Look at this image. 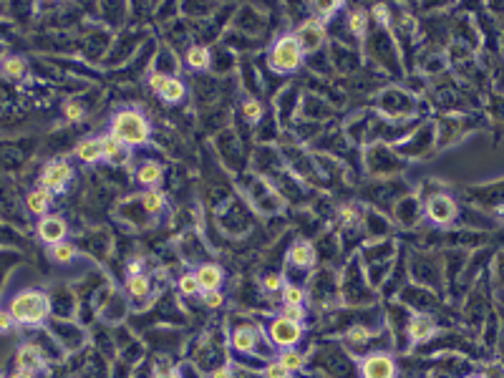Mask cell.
I'll use <instances>...</instances> for the list:
<instances>
[{"mask_svg":"<svg viewBox=\"0 0 504 378\" xmlns=\"http://www.w3.org/2000/svg\"><path fill=\"white\" fill-rule=\"evenodd\" d=\"M0 71H3L6 78H11V81H21L28 71V63L23 56H6L3 63H0Z\"/></svg>","mask_w":504,"mask_h":378,"instance_id":"cell-27","label":"cell"},{"mask_svg":"<svg viewBox=\"0 0 504 378\" xmlns=\"http://www.w3.org/2000/svg\"><path fill=\"white\" fill-rule=\"evenodd\" d=\"M424 215H427L429 222L439 225V227H449V225H454L456 217H459V205H456V200L451 195L439 192V195L427 197V202H424Z\"/></svg>","mask_w":504,"mask_h":378,"instance_id":"cell-5","label":"cell"},{"mask_svg":"<svg viewBox=\"0 0 504 378\" xmlns=\"http://www.w3.org/2000/svg\"><path fill=\"white\" fill-rule=\"evenodd\" d=\"M303 50H300L298 40L293 33H283L275 43L270 45L267 53V63L275 73H295L303 66Z\"/></svg>","mask_w":504,"mask_h":378,"instance_id":"cell-3","label":"cell"},{"mask_svg":"<svg viewBox=\"0 0 504 378\" xmlns=\"http://www.w3.org/2000/svg\"><path fill=\"white\" fill-rule=\"evenodd\" d=\"M13 328H16V320H13L6 308H0V333H11Z\"/></svg>","mask_w":504,"mask_h":378,"instance_id":"cell-40","label":"cell"},{"mask_svg":"<svg viewBox=\"0 0 504 378\" xmlns=\"http://www.w3.org/2000/svg\"><path fill=\"white\" fill-rule=\"evenodd\" d=\"M419 109V101L416 96L406 94L399 86H391V89L381 91L378 94V114L388 122H404V119H411Z\"/></svg>","mask_w":504,"mask_h":378,"instance_id":"cell-4","label":"cell"},{"mask_svg":"<svg viewBox=\"0 0 504 378\" xmlns=\"http://www.w3.org/2000/svg\"><path fill=\"white\" fill-rule=\"evenodd\" d=\"M240 114L245 117V122L250 124H257L262 117H265V109H262V101L255 99V96H245L240 101Z\"/></svg>","mask_w":504,"mask_h":378,"instance_id":"cell-28","label":"cell"},{"mask_svg":"<svg viewBox=\"0 0 504 378\" xmlns=\"http://www.w3.org/2000/svg\"><path fill=\"white\" fill-rule=\"evenodd\" d=\"M345 28H348L350 36H355L358 40H363L366 38V33H368V13L363 11V8L350 11L348 18H345Z\"/></svg>","mask_w":504,"mask_h":378,"instance_id":"cell-25","label":"cell"},{"mask_svg":"<svg viewBox=\"0 0 504 378\" xmlns=\"http://www.w3.org/2000/svg\"><path fill=\"white\" fill-rule=\"evenodd\" d=\"M436 330H439L436 320H434L431 315H427V313H416V315H411L409 320H406V335H409V340L414 345L434 338Z\"/></svg>","mask_w":504,"mask_h":378,"instance_id":"cell-13","label":"cell"},{"mask_svg":"<svg viewBox=\"0 0 504 378\" xmlns=\"http://www.w3.org/2000/svg\"><path fill=\"white\" fill-rule=\"evenodd\" d=\"M283 288H285V278L280 273H270V275L262 278V290H265V293L275 295V293H280Z\"/></svg>","mask_w":504,"mask_h":378,"instance_id":"cell-35","label":"cell"},{"mask_svg":"<svg viewBox=\"0 0 504 378\" xmlns=\"http://www.w3.org/2000/svg\"><path fill=\"white\" fill-rule=\"evenodd\" d=\"M373 13H376V21L381 23V26H386L388 23V8L386 6H373Z\"/></svg>","mask_w":504,"mask_h":378,"instance_id":"cell-41","label":"cell"},{"mask_svg":"<svg viewBox=\"0 0 504 378\" xmlns=\"http://www.w3.org/2000/svg\"><path fill=\"white\" fill-rule=\"evenodd\" d=\"M373 338V330L366 328V325H353V328L345 330V340L350 343H368Z\"/></svg>","mask_w":504,"mask_h":378,"instance_id":"cell-34","label":"cell"},{"mask_svg":"<svg viewBox=\"0 0 504 378\" xmlns=\"http://www.w3.org/2000/svg\"><path fill=\"white\" fill-rule=\"evenodd\" d=\"M293 36H295V40H298L300 50H303V56H313V53H318V50H321L323 45H326V40H328L326 26H323L316 16L305 18L298 28H295Z\"/></svg>","mask_w":504,"mask_h":378,"instance_id":"cell-6","label":"cell"},{"mask_svg":"<svg viewBox=\"0 0 504 378\" xmlns=\"http://www.w3.org/2000/svg\"><path fill=\"white\" fill-rule=\"evenodd\" d=\"M129 159H132V149L114 139L111 134H104V161H109L114 167H124V164H129Z\"/></svg>","mask_w":504,"mask_h":378,"instance_id":"cell-19","label":"cell"},{"mask_svg":"<svg viewBox=\"0 0 504 378\" xmlns=\"http://www.w3.org/2000/svg\"><path fill=\"white\" fill-rule=\"evenodd\" d=\"M139 202H141L146 215H154V217L166 210V197L161 195L159 189H146L144 195H139Z\"/></svg>","mask_w":504,"mask_h":378,"instance_id":"cell-26","label":"cell"},{"mask_svg":"<svg viewBox=\"0 0 504 378\" xmlns=\"http://www.w3.org/2000/svg\"><path fill=\"white\" fill-rule=\"evenodd\" d=\"M280 293H283L285 306H305V301H308V290L293 283H285V288L280 290Z\"/></svg>","mask_w":504,"mask_h":378,"instance_id":"cell-31","label":"cell"},{"mask_svg":"<svg viewBox=\"0 0 504 378\" xmlns=\"http://www.w3.org/2000/svg\"><path fill=\"white\" fill-rule=\"evenodd\" d=\"M78 161L83 164H96V161H104V134L101 136H86L76 144L73 149Z\"/></svg>","mask_w":504,"mask_h":378,"instance_id":"cell-15","label":"cell"},{"mask_svg":"<svg viewBox=\"0 0 504 378\" xmlns=\"http://www.w3.org/2000/svg\"><path fill=\"white\" fill-rule=\"evenodd\" d=\"M422 205H419V200L416 197H404V200L396 205V220H399V225H404V227H414L419 220H422Z\"/></svg>","mask_w":504,"mask_h":378,"instance_id":"cell-21","label":"cell"},{"mask_svg":"<svg viewBox=\"0 0 504 378\" xmlns=\"http://www.w3.org/2000/svg\"><path fill=\"white\" fill-rule=\"evenodd\" d=\"M73 179V167L68 159H53L48 161L43 167V172H41L38 177V187L45 189V192H50V195H55V192H63V189L71 184Z\"/></svg>","mask_w":504,"mask_h":378,"instance_id":"cell-7","label":"cell"},{"mask_svg":"<svg viewBox=\"0 0 504 378\" xmlns=\"http://www.w3.org/2000/svg\"><path fill=\"white\" fill-rule=\"evenodd\" d=\"M396 373H399L396 358L391 353H383V350H373V353L360 358L358 363L360 378H396Z\"/></svg>","mask_w":504,"mask_h":378,"instance_id":"cell-8","label":"cell"},{"mask_svg":"<svg viewBox=\"0 0 504 378\" xmlns=\"http://www.w3.org/2000/svg\"><path fill=\"white\" fill-rule=\"evenodd\" d=\"M127 295L132 298L134 303H146L151 298V278L149 275H144V273H139V275H129V280H127Z\"/></svg>","mask_w":504,"mask_h":378,"instance_id":"cell-23","label":"cell"},{"mask_svg":"<svg viewBox=\"0 0 504 378\" xmlns=\"http://www.w3.org/2000/svg\"><path fill=\"white\" fill-rule=\"evenodd\" d=\"M63 114H66L68 122H81L86 117V109H83L81 101H66L63 104Z\"/></svg>","mask_w":504,"mask_h":378,"instance_id":"cell-36","label":"cell"},{"mask_svg":"<svg viewBox=\"0 0 504 378\" xmlns=\"http://www.w3.org/2000/svg\"><path fill=\"white\" fill-rule=\"evenodd\" d=\"M210 378H232V371H230V366H220L210 373Z\"/></svg>","mask_w":504,"mask_h":378,"instance_id":"cell-42","label":"cell"},{"mask_svg":"<svg viewBox=\"0 0 504 378\" xmlns=\"http://www.w3.org/2000/svg\"><path fill=\"white\" fill-rule=\"evenodd\" d=\"M177 288L184 298H197V295H202L200 283H197V275L194 273H184L182 278L177 280Z\"/></svg>","mask_w":504,"mask_h":378,"instance_id":"cell-32","label":"cell"},{"mask_svg":"<svg viewBox=\"0 0 504 378\" xmlns=\"http://www.w3.org/2000/svg\"><path fill=\"white\" fill-rule=\"evenodd\" d=\"M161 179H164V167H161L159 161L146 159L136 167V182L141 184V187L156 189L161 184Z\"/></svg>","mask_w":504,"mask_h":378,"instance_id":"cell-20","label":"cell"},{"mask_svg":"<svg viewBox=\"0 0 504 378\" xmlns=\"http://www.w3.org/2000/svg\"><path fill=\"white\" fill-rule=\"evenodd\" d=\"M184 63H187L192 71H207L212 63V53L207 45H189L187 53H184Z\"/></svg>","mask_w":504,"mask_h":378,"instance_id":"cell-24","label":"cell"},{"mask_svg":"<svg viewBox=\"0 0 504 378\" xmlns=\"http://www.w3.org/2000/svg\"><path fill=\"white\" fill-rule=\"evenodd\" d=\"M154 378H184V376H182V371H179L177 366H169V363H161V366H156Z\"/></svg>","mask_w":504,"mask_h":378,"instance_id":"cell-39","label":"cell"},{"mask_svg":"<svg viewBox=\"0 0 504 378\" xmlns=\"http://www.w3.org/2000/svg\"><path fill=\"white\" fill-rule=\"evenodd\" d=\"M280 318H285V320H293V323H300L303 325L305 318H308V313H305V306H285L280 308V313H277Z\"/></svg>","mask_w":504,"mask_h":378,"instance_id":"cell-33","label":"cell"},{"mask_svg":"<svg viewBox=\"0 0 504 378\" xmlns=\"http://www.w3.org/2000/svg\"><path fill=\"white\" fill-rule=\"evenodd\" d=\"M50 202H53V195H50V192H45V189H41V187L31 189V192L26 195V207H28V212H31L33 217H38V220L48 215Z\"/></svg>","mask_w":504,"mask_h":378,"instance_id":"cell-22","label":"cell"},{"mask_svg":"<svg viewBox=\"0 0 504 378\" xmlns=\"http://www.w3.org/2000/svg\"><path fill=\"white\" fill-rule=\"evenodd\" d=\"M277 361L283 363V366L288 368L290 373L303 371V368H305V356H303V353H300V350H295V348H285V350H280V356H277Z\"/></svg>","mask_w":504,"mask_h":378,"instance_id":"cell-30","label":"cell"},{"mask_svg":"<svg viewBox=\"0 0 504 378\" xmlns=\"http://www.w3.org/2000/svg\"><path fill=\"white\" fill-rule=\"evenodd\" d=\"M48 325H50V330H53L58 345H61L63 350H68V353H73V350H78L83 343H86V333H83V328H78L73 320L55 318V320H50Z\"/></svg>","mask_w":504,"mask_h":378,"instance_id":"cell-11","label":"cell"},{"mask_svg":"<svg viewBox=\"0 0 504 378\" xmlns=\"http://www.w3.org/2000/svg\"><path fill=\"white\" fill-rule=\"evenodd\" d=\"M202 303L207 308H222L225 295H222V290H207V293H202Z\"/></svg>","mask_w":504,"mask_h":378,"instance_id":"cell-38","label":"cell"},{"mask_svg":"<svg viewBox=\"0 0 504 378\" xmlns=\"http://www.w3.org/2000/svg\"><path fill=\"white\" fill-rule=\"evenodd\" d=\"M262 376H265V378H293V373H290L288 368H285L283 363H280V361L275 358V361H270V363L265 366Z\"/></svg>","mask_w":504,"mask_h":378,"instance_id":"cell-37","label":"cell"},{"mask_svg":"<svg viewBox=\"0 0 504 378\" xmlns=\"http://www.w3.org/2000/svg\"><path fill=\"white\" fill-rule=\"evenodd\" d=\"M6 53H8V45L0 43V58H6Z\"/></svg>","mask_w":504,"mask_h":378,"instance_id":"cell-45","label":"cell"},{"mask_svg":"<svg viewBox=\"0 0 504 378\" xmlns=\"http://www.w3.org/2000/svg\"><path fill=\"white\" fill-rule=\"evenodd\" d=\"M38 237L45 245H58L68 237V225L61 215H45L38 220Z\"/></svg>","mask_w":504,"mask_h":378,"instance_id":"cell-12","label":"cell"},{"mask_svg":"<svg viewBox=\"0 0 504 378\" xmlns=\"http://www.w3.org/2000/svg\"><path fill=\"white\" fill-rule=\"evenodd\" d=\"M318 260L316 255V247H313V242H308V239H298V242H293V247L288 250V262L293 267H300V270H308V267H313Z\"/></svg>","mask_w":504,"mask_h":378,"instance_id":"cell-17","label":"cell"},{"mask_svg":"<svg viewBox=\"0 0 504 378\" xmlns=\"http://www.w3.org/2000/svg\"><path fill=\"white\" fill-rule=\"evenodd\" d=\"M6 378H36V373H26V371H13L8 373Z\"/></svg>","mask_w":504,"mask_h":378,"instance_id":"cell-44","label":"cell"},{"mask_svg":"<svg viewBox=\"0 0 504 378\" xmlns=\"http://www.w3.org/2000/svg\"><path fill=\"white\" fill-rule=\"evenodd\" d=\"M257 340H260V330L250 328V325H242V328H235L232 335H230V343L237 353H245V356H255L257 353Z\"/></svg>","mask_w":504,"mask_h":378,"instance_id":"cell-16","label":"cell"},{"mask_svg":"<svg viewBox=\"0 0 504 378\" xmlns=\"http://www.w3.org/2000/svg\"><path fill=\"white\" fill-rule=\"evenodd\" d=\"M197 283H200V290L207 293V290H220L222 283H225V273H222V267L217 262H202L197 267Z\"/></svg>","mask_w":504,"mask_h":378,"instance_id":"cell-18","label":"cell"},{"mask_svg":"<svg viewBox=\"0 0 504 378\" xmlns=\"http://www.w3.org/2000/svg\"><path fill=\"white\" fill-rule=\"evenodd\" d=\"M45 368V353L36 343H26L16 353V371L38 373Z\"/></svg>","mask_w":504,"mask_h":378,"instance_id":"cell-14","label":"cell"},{"mask_svg":"<svg viewBox=\"0 0 504 378\" xmlns=\"http://www.w3.org/2000/svg\"><path fill=\"white\" fill-rule=\"evenodd\" d=\"M149 89L154 91L159 99H164L166 104H179L187 96V84L182 78L169 76V73H151L149 76Z\"/></svg>","mask_w":504,"mask_h":378,"instance_id":"cell-10","label":"cell"},{"mask_svg":"<svg viewBox=\"0 0 504 378\" xmlns=\"http://www.w3.org/2000/svg\"><path fill=\"white\" fill-rule=\"evenodd\" d=\"M466 378H487V373H471V376H466Z\"/></svg>","mask_w":504,"mask_h":378,"instance_id":"cell-46","label":"cell"},{"mask_svg":"<svg viewBox=\"0 0 504 378\" xmlns=\"http://www.w3.org/2000/svg\"><path fill=\"white\" fill-rule=\"evenodd\" d=\"M267 335H270V343L275 348L285 350V348H295V345L303 340V325L293 320H285V318H272L270 328H267Z\"/></svg>","mask_w":504,"mask_h":378,"instance_id":"cell-9","label":"cell"},{"mask_svg":"<svg viewBox=\"0 0 504 378\" xmlns=\"http://www.w3.org/2000/svg\"><path fill=\"white\" fill-rule=\"evenodd\" d=\"M139 273H144V265L139 260H134L132 265H129V275H139Z\"/></svg>","mask_w":504,"mask_h":378,"instance_id":"cell-43","label":"cell"},{"mask_svg":"<svg viewBox=\"0 0 504 378\" xmlns=\"http://www.w3.org/2000/svg\"><path fill=\"white\" fill-rule=\"evenodd\" d=\"M8 313L16 323L21 325H41V323L48 320L50 313V298L43 293V290H21L11 298L8 303Z\"/></svg>","mask_w":504,"mask_h":378,"instance_id":"cell-2","label":"cell"},{"mask_svg":"<svg viewBox=\"0 0 504 378\" xmlns=\"http://www.w3.org/2000/svg\"><path fill=\"white\" fill-rule=\"evenodd\" d=\"M50 257H53L58 265H68V262H73L78 257V250L73 242L63 239V242H58V245H50Z\"/></svg>","mask_w":504,"mask_h":378,"instance_id":"cell-29","label":"cell"},{"mask_svg":"<svg viewBox=\"0 0 504 378\" xmlns=\"http://www.w3.org/2000/svg\"><path fill=\"white\" fill-rule=\"evenodd\" d=\"M109 134L129 149L134 146H144L151 139V124L139 109H122L111 117L109 122Z\"/></svg>","mask_w":504,"mask_h":378,"instance_id":"cell-1","label":"cell"}]
</instances>
